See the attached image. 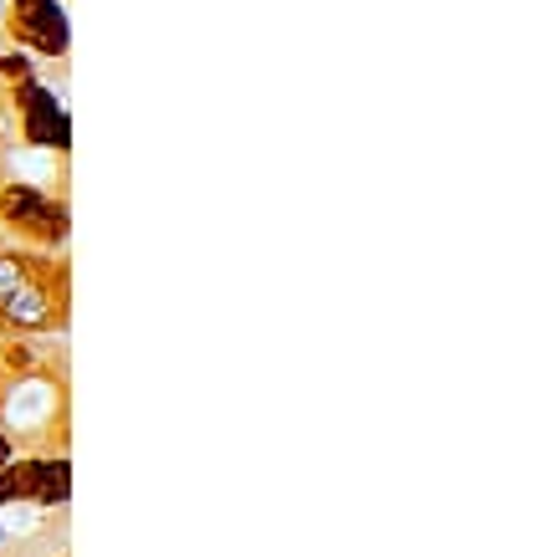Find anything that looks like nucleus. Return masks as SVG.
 Wrapping results in <instances>:
<instances>
[{"label":"nucleus","mask_w":557,"mask_h":557,"mask_svg":"<svg viewBox=\"0 0 557 557\" xmlns=\"http://www.w3.org/2000/svg\"><path fill=\"white\" fill-rule=\"evenodd\" d=\"M16 456V440H11V430H5V424H0V466H5V460Z\"/></svg>","instance_id":"423d86ee"},{"label":"nucleus","mask_w":557,"mask_h":557,"mask_svg":"<svg viewBox=\"0 0 557 557\" xmlns=\"http://www.w3.org/2000/svg\"><path fill=\"white\" fill-rule=\"evenodd\" d=\"M11 174V164H5V138H0V180Z\"/></svg>","instance_id":"0eeeda50"},{"label":"nucleus","mask_w":557,"mask_h":557,"mask_svg":"<svg viewBox=\"0 0 557 557\" xmlns=\"http://www.w3.org/2000/svg\"><path fill=\"white\" fill-rule=\"evenodd\" d=\"M0 32H5L11 47H21L36 62H51L57 72L67 67V47H72L67 0H5Z\"/></svg>","instance_id":"39448f33"},{"label":"nucleus","mask_w":557,"mask_h":557,"mask_svg":"<svg viewBox=\"0 0 557 557\" xmlns=\"http://www.w3.org/2000/svg\"><path fill=\"white\" fill-rule=\"evenodd\" d=\"M32 502L41 511H62L72 502V456L67 450H16L0 466V507Z\"/></svg>","instance_id":"20e7f679"},{"label":"nucleus","mask_w":557,"mask_h":557,"mask_svg":"<svg viewBox=\"0 0 557 557\" xmlns=\"http://www.w3.org/2000/svg\"><path fill=\"white\" fill-rule=\"evenodd\" d=\"M67 159H57V185H26L0 180V236L36 246V251H67L72 246V195H67Z\"/></svg>","instance_id":"f03ea898"},{"label":"nucleus","mask_w":557,"mask_h":557,"mask_svg":"<svg viewBox=\"0 0 557 557\" xmlns=\"http://www.w3.org/2000/svg\"><path fill=\"white\" fill-rule=\"evenodd\" d=\"M0 113L11 128H21V144L51 149L57 159H72V119L62 98L41 83V72H26L16 83H0Z\"/></svg>","instance_id":"7ed1b4c3"},{"label":"nucleus","mask_w":557,"mask_h":557,"mask_svg":"<svg viewBox=\"0 0 557 557\" xmlns=\"http://www.w3.org/2000/svg\"><path fill=\"white\" fill-rule=\"evenodd\" d=\"M72 327V256L0 236V338H51Z\"/></svg>","instance_id":"f257e3e1"}]
</instances>
